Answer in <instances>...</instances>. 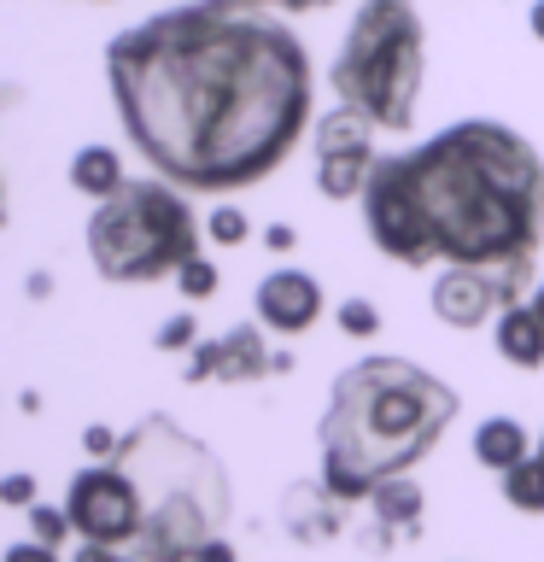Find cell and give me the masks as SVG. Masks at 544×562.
Segmentation results:
<instances>
[{
    "instance_id": "1",
    "label": "cell",
    "mask_w": 544,
    "mask_h": 562,
    "mask_svg": "<svg viewBox=\"0 0 544 562\" xmlns=\"http://www.w3.org/2000/svg\"><path fill=\"white\" fill-rule=\"evenodd\" d=\"M123 135L182 193L258 188L316 130V65L281 12L188 0L105 42Z\"/></svg>"
},
{
    "instance_id": "2",
    "label": "cell",
    "mask_w": 544,
    "mask_h": 562,
    "mask_svg": "<svg viewBox=\"0 0 544 562\" xmlns=\"http://www.w3.org/2000/svg\"><path fill=\"white\" fill-rule=\"evenodd\" d=\"M369 246L404 270H509L533 276L544 240V158L515 123L463 117L421 147L381 153L363 188Z\"/></svg>"
},
{
    "instance_id": "3",
    "label": "cell",
    "mask_w": 544,
    "mask_h": 562,
    "mask_svg": "<svg viewBox=\"0 0 544 562\" xmlns=\"http://www.w3.org/2000/svg\"><path fill=\"white\" fill-rule=\"evenodd\" d=\"M456 422V386L410 358H358L328 386V411L316 428L322 481L340 504L375 498V486L410 474Z\"/></svg>"
},
{
    "instance_id": "4",
    "label": "cell",
    "mask_w": 544,
    "mask_h": 562,
    "mask_svg": "<svg viewBox=\"0 0 544 562\" xmlns=\"http://www.w3.org/2000/svg\"><path fill=\"white\" fill-rule=\"evenodd\" d=\"M117 469H129L147 504L140 527V562H193L211 539H223V521L235 509V486L205 439L182 434L170 416H147L123 434Z\"/></svg>"
},
{
    "instance_id": "5",
    "label": "cell",
    "mask_w": 544,
    "mask_h": 562,
    "mask_svg": "<svg viewBox=\"0 0 544 562\" xmlns=\"http://www.w3.org/2000/svg\"><path fill=\"white\" fill-rule=\"evenodd\" d=\"M428 82V24L416 0H358L328 65L333 105H351L381 135H410Z\"/></svg>"
},
{
    "instance_id": "6",
    "label": "cell",
    "mask_w": 544,
    "mask_h": 562,
    "mask_svg": "<svg viewBox=\"0 0 544 562\" xmlns=\"http://www.w3.org/2000/svg\"><path fill=\"white\" fill-rule=\"evenodd\" d=\"M82 240L100 281L147 288V281L182 276V263L205 252V217L193 211V193L170 188L165 176H147L88 211Z\"/></svg>"
},
{
    "instance_id": "7",
    "label": "cell",
    "mask_w": 544,
    "mask_h": 562,
    "mask_svg": "<svg viewBox=\"0 0 544 562\" xmlns=\"http://www.w3.org/2000/svg\"><path fill=\"white\" fill-rule=\"evenodd\" d=\"M65 509H70L77 539L112 544V551H123V544H140V527H147L140 486L129 481V469H117V463H88V469L70 474Z\"/></svg>"
},
{
    "instance_id": "8",
    "label": "cell",
    "mask_w": 544,
    "mask_h": 562,
    "mask_svg": "<svg viewBox=\"0 0 544 562\" xmlns=\"http://www.w3.org/2000/svg\"><path fill=\"white\" fill-rule=\"evenodd\" d=\"M375 123L351 105H328L310 130V147H316V193L322 200H363L369 176L381 165V147H375Z\"/></svg>"
},
{
    "instance_id": "9",
    "label": "cell",
    "mask_w": 544,
    "mask_h": 562,
    "mask_svg": "<svg viewBox=\"0 0 544 562\" xmlns=\"http://www.w3.org/2000/svg\"><path fill=\"white\" fill-rule=\"evenodd\" d=\"M533 276H509V270H468V263H445V270L433 276V293L428 305L445 328L456 334H474L486 323H498L503 305H515V299H526L521 288Z\"/></svg>"
},
{
    "instance_id": "10",
    "label": "cell",
    "mask_w": 544,
    "mask_h": 562,
    "mask_svg": "<svg viewBox=\"0 0 544 562\" xmlns=\"http://www.w3.org/2000/svg\"><path fill=\"white\" fill-rule=\"evenodd\" d=\"M252 311H258V328H275L293 340L322 316V281L310 270H270L252 293Z\"/></svg>"
},
{
    "instance_id": "11",
    "label": "cell",
    "mask_w": 544,
    "mask_h": 562,
    "mask_svg": "<svg viewBox=\"0 0 544 562\" xmlns=\"http://www.w3.org/2000/svg\"><path fill=\"white\" fill-rule=\"evenodd\" d=\"M491 346H498V358L509 369H544V323L539 311L515 299V305L498 311V323H491Z\"/></svg>"
},
{
    "instance_id": "12",
    "label": "cell",
    "mask_w": 544,
    "mask_h": 562,
    "mask_svg": "<svg viewBox=\"0 0 544 562\" xmlns=\"http://www.w3.org/2000/svg\"><path fill=\"white\" fill-rule=\"evenodd\" d=\"M65 176H70V188H77L82 200H94V205L117 200V193L129 188V176H123V153L105 147V140H88V147L70 153V170Z\"/></svg>"
},
{
    "instance_id": "13",
    "label": "cell",
    "mask_w": 544,
    "mask_h": 562,
    "mask_svg": "<svg viewBox=\"0 0 544 562\" xmlns=\"http://www.w3.org/2000/svg\"><path fill=\"white\" fill-rule=\"evenodd\" d=\"M275 375V351L263 340V328L235 323L228 334H217V381H263Z\"/></svg>"
},
{
    "instance_id": "14",
    "label": "cell",
    "mask_w": 544,
    "mask_h": 562,
    "mask_svg": "<svg viewBox=\"0 0 544 562\" xmlns=\"http://www.w3.org/2000/svg\"><path fill=\"white\" fill-rule=\"evenodd\" d=\"M474 463L480 469H491V474H509L515 463H526V457L539 451V439H526V428L515 416H486L480 428H474Z\"/></svg>"
},
{
    "instance_id": "15",
    "label": "cell",
    "mask_w": 544,
    "mask_h": 562,
    "mask_svg": "<svg viewBox=\"0 0 544 562\" xmlns=\"http://www.w3.org/2000/svg\"><path fill=\"white\" fill-rule=\"evenodd\" d=\"M369 504H375V521L386 527V539H393V533H416L421 516H428V492H421L410 474L375 486V498H369Z\"/></svg>"
},
{
    "instance_id": "16",
    "label": "cell",
    "mask_w": 544,
    "mask_h": 562,
    "mask_svg": "<svg viewBox=\"0 0 544 562\" xmlns=\"http://www.w3.org/2000/svg\"><path fill=\"white\" fill-rule=\"evenodd\" d=\"M498 492L509 509H521V516H544V457L533 451L526 463H515L509 474H498Z\"/></svg>"
},
{
    "instance_id": "17",
    "label": "cell",
    "mask_w": 544,
    "mask_h": 562,
    "mask_svg": "<svg viewBox=\"0 0 544 562\" xmlns=\"http://www.w3.org/2000/svg\"><path fill=\"white\" fill-rule=\"evenodd\" d=\"M205 240H211V246H223V252H235V246L252 240V217H246L240 205L217 200V205H211V217H205Z\"/></svg>"
},
{
    "instance_id": "18",
    "label": "cell",
    "mask_w": 544,
    "mask_h": 562,
    "mask_svg": "<svg viewBox=\"0 0 544 562\" xmlns=\"http://www.w3.org/2000/svg\"><path fill=\"white\" fill-rule=\"evenodd\" d=\"M333 323H340L345 340H375V334H381V305H375V299H363V293H351V299H340Z\"/></svg>"
},
{
    "instance_id": "19",
    "label": "cell",
    "mask_w": 544,
    "mask_h": 562,
    "mask_svg": "<svg viewBox=\"0 0 544 562\" xmlns=\"http://www.w3.org/2000/svg\"><path fill=\"white\" fill-rule=\"evenodd\" d=\"M24 516H30V539L53 544V551H59L70 533H77V527H70V509H65V504H30Z\"/></svg>"
},
{
    "instance_id": "20",
    "label": "cell",
    "mask_w": 544,
    "mask_h": 562,
    "mask_svg": "<svg viewBox=\"0 0 544 562\" xmlns=\"http://www.w3.org/2000/svg\"><path fill=\"white\" fill-rule=\"evenodd\" d=\"M217 263H211L205 252L200 258H193V263H182V276H175V288H182V299H188V305H205V299L211 293H217Z\"/></svg>"
},
{
    "instance_id": "21",
    "label": "cell",
    "mask_w": 544,
    "mask_h": 562,
    "mask_svg": "<svg viewBox=\"0 0 544 562\" xmlns=\"http://www.w3.org/2000/svg\"><path fill=\"white\" fill-rule=\"evenodd\" d=\"M152 346H158V351H182V358H188V351L200 346V316H193V311H175L170 323L158 328V340H152Z\"/></svg>"
},
{
    "instance_id": "22",
    "label": "cell",
    "mask_w": 544,
    "mask_h": 562,
    "mask_svg": "<svg viewBox=\"0 0 544 562\" xmlns=\"http://www.w3.org/2000/svg\"><path fill=\"white\" fill-rule=\"evenodd\" d=\"M82 451L94 457V463H117V451H123V434H112L105 422H88V428H82Z\"/></svg>"
},
{
    "instance_id": "23",
    "label": "cell",
    "mask_w": 544,
    "mask_h": 562,
    "mask_svg": "<svg viewBox=\"0 0 544 562\" xmlns=\"http://www.w3.org/2000/svg\"><path fill=\"white\" fill-rule=\"evenodd\" d=\"M228 7H252V12H281V18H298V12H322L333 0H228Z\"/></svg>"
},
{
    "instance_id": "24",
    "label": "cell",
    "mask_w": 544,
    "mask_h": 562,
    "mask_svg": "<svg viewBox=\"0 0 544 562\" xmlns=\"http://www.w3.org/2000/svg\"><path fill=\"white\" fill-rule=\"evenodd\" d=\"M188 381H217V340H200L188 351Z\"/></svg>"
},
{
    "instance_id": "25",
    "label": "cell",
    "mask_w": 544,
    "mask_h": 562,
    "mask_svg": "<svg viewBox=\"0 0 544 562\" xmlns=\"http://www.w3.org/2000/svg\"><path fill=\"white\" fill-rule=\"evenodd\" d=\"M0 562H65L53 544H42V539H18V544H7V557Z\"/></svg>"
},
{
    "instance_id": "26",
    "label": "cell",
    "mask_w": 544,
    "mask_h": 562,
    "mask_svg": "<svg viewBox=\"0 0 544 562\" xmlns=\"http://www.w3.org/2000/svg\"><path fill=\"white\" fill-rule=\"evenodd\" d=\"M0 504L30 509L35 504V481H30V474H7V481H0Z\"/></svg>"
},
{
    "instance_id": "27",
    "label": "cell",
    "mask_w": 544,
    "mask_h": 562,
    "mask_svg": "<svg viewBox=\"0 0 544 562\" xmlns=\"http://www.w3.org/2000/svg\"><path fill=\"white\" fill-rule=\"evenodd\" d=\"M263 246H270V252H293V246H298V228H293V223H270V228H263Z\"/></svg>"
},
{
    "instance_id": "28",
    "label": "cell",
    "mask_w": 544,
    "mask_h": 562,
    "mask_svg": "<svg viewBox=\"0 0 544 562\" xmlns=\"http://www.w3.org/2000/svg\"><path fill=\"white\" fill-rule=\"evenodd\" d=\"M193 562H240V551H235V544H223V539H211Z\"/></svg>"
},
{
    "instance_id": "29",
    "label": "cell",
    "mask_w": 544,
    "mask_h": 562,
    "mask_svg": "<svg viewBox=\"0 0 544 562\" xmlns=\"http://www.w3.org/2000/svg\"><path fill=\"white\" fill-rule=\"evenodd\" d=\"M526 30H533V42H544V0H533V7H526Z\"/></svg>"
},
{
    "instance_id": "30",
    "label": "cell",
    "mask_w": 544,
    "mask_h": 562,
    "mask_svg": "<svg viewBox=\"0 0 544 562\" xmlns=\"http://www.w3.org/2000/svg\"><path fill=\"white\" fill-rule=\"evenodd\" d=\"M526 305L539 311V323H544V281H533V293H526Z\"/></svg>"
},
{
    "instance_id": "31",
    "label": "cell",
    "mask_w": 544,
    "mask_h": 562,
    "mask_svg": "<svg viewBox=\"0 0 544 562\" xmlns=\"http://www.w3.org/2000/svg\"><path fill=\"white\" fill-rule=\"evenodd\" d=\"M112 562H140V557H123V551H117V557H112Z\"/></svg>"
},
{
    "instance_id": "32",
    "label": "cell",
    "mask_w": 544,
    "mask_h": 562,
    "mask_svg": "<svg viewBox=\"0 0 544 562\" xmlns=\"http://www.w3.org/2000/svg\"><path fill=\"white\" fill-rule=\"evenodd\" d=\"M539 457H544V434H539Z\"/></svg>"
},
{
    "instance_id": "33",
    "label": "cell",
    "mask_w": 544,
    "mask_h": 562,
    "mask_svg": "<svg viewBox=\"0 0 544 562\" xmlns=\"http://www.w3.org/2000/svg\"><path fill=\"white\" fill-rule=\"evenodd\" d=\"M94 7H112V0H94Z\"/></svg>"
}]
</instances>
